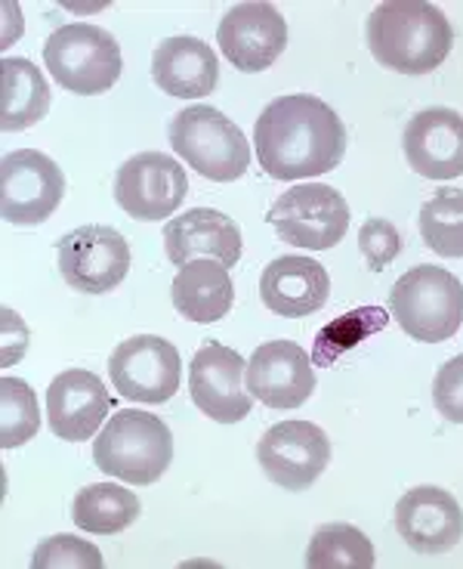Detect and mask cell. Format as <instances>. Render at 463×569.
<instances>
[{"label": "cell", "mask_w": 463, "mask_h": 569, "mask_svg": "<svg viewBox=\"0 0 463 569\" xmlns=\"http://www.w3.org/2000/svg\"><path fill=\"white\" fill-rule=\"evenodd\" d=\"M164 248L173 267H185L198 257L220 260L225 270H232L241 260V229L232 217L213 208H195L173 217L164 229Z\"/></svg>", "instance_id": "d6986e66"}, {"label": "cell", "mask_w": 463, "mask_h": 569, "mask_svg": "<svg viewBox=\"0 0 463 569\" xmlns=\"http://www.w3.org/2000/svg\"><path fill=\"white\" fill-rule=\"evenodd\" d=\"M405 158L411 171L426 180H457L463 177V114L454 109H423L407 121Z\"/></svg>", "instance_id": "ac0fdd59"}, {"label": "cell", "mask_w": 463, "mask_h": 569, "mask_svg": "<svg viewBox=\"0 0 463 569\" xmlns=\"http://www.w3.org/2000/svg\"><path fill=\"white\" fill-rule=\"evenodd\" d=\"M93 458L102 473L121 483L152 486L173 461V433L158 415L121 409L97 433Z\"/></svg>", "instance_id": "3957f363"}, {"label": "cell", "mask_w": 463, "mask_h": 569, "mask_svg": "<svg viewBox=\"0 0 463 569\" xmlns=\"http://www.w3.org/2000/svg\"><path fill=\"white\" fill-rule=\"evenodd\" d=\"M395 529L411 551L445 555L463 539V511L445 489L414 486L395 505Z\"/></svg>", "instance_id": "2e32d148"}, {"label": "cell", "mask_w": 463, "mask_h": 569, "mask_svg": "<svg viewBox=\"0 0 463 569\" xmlns=\"http://www.w3.org/2000/svg\"><path fill=\"white\" fill-rule=\"evenodd\" d=\"M140 498L130 489L118 483H93L84 486L74 505H71V520L81 532H93V536H114L124 532L127 527L137 523L140 517Z\"/></svg>", "instance_id": "cb8c5ba5"}, {"label": "cell", "mask_w": 463, "mask_h": 569, "mask_svg": "<svg viewBox=\"0 0 463 569\" xmlns=\"http://www.w3.org/2000/svg\"><path fill=\"white\" fill-rule=\"evenodd\" d=\"M102 555L93 541L78 536H53L34 548L31 567L34 569H102Z\"/></svg>", "instance_id": "f1b7e54d"}, {"label": "cell", "mask_w": 463, "mask_h": 569, "mask_svg": "<svg viewBox=\"0 0 463 569\" xmlns=\"http://www.w3.org/2000/svg\"><path fill=\"white\" fill-rule=\"evenodd\" d=\"M390 310L407 338L442 343L463 326V284L442 267H414L390 291Z\"/></svg>", "instance_id": "5b68a950"}, {"label": "cell", "mask_w": 463, "mask_h": 569, "mask_svg": "<svg viewBox=\"0 0 463 569\" xmlns=\"http://www.w3.org/2000/svg\"><path fill=\"white\" fill-rule=\"evenodd\" d=\"M359 251L365 254L368 270H386L395 257H399V251H402V236H399V229L390 220L374 217L359 232Z\"/></svg>", "instance_id": "f546056e"}, {"label": "cell", "mask_w": 463, "mask_h": 569, "mask_svg": "<svg viewBox=\"0 0 463 569\" xmlns=\"http://www.w3.org/2000/svg\"><path fill=\"white\" fill-rule=\"evenodd\" d=\"M112 409L102 378L87 369H69L47 387V425L66 442L93 440Z\"/></svg>", "instance_id": "e0dca14e"}, {"label": "cell", "mask_w": 463, "mask_h": 569, "mask_svg": "<svg viewBox=\"0 0 463 569\" xmlns=\"http://www.w3.org/2000/svg\"><path fill=\"white\" fill-rule=\"evenodd\" d=\"M374 563V545L352 523H324L309 541V569H371Z\"/></svg>", "instance_id": "d4e9b609"}, {"label": "cell", "mask_w": 463, "mask_h": 569, "mask_svg": "<svg viewBox=\"0 0 463 569\" xmlns=\"http://www.w3.org/2000/svg\"><path fill=\"white\" fill-rule=\"evenodd\" d=\"M449 16L423 0H386L368 19V47L383 69L399 74L435 71L451 53Z\"/></svg>", "instance_id": "7a4b0ae2"}, {"label": "cell", "mask_w": 463, "mask_h": 569, "mask_svg": "<svg viewBox=\"0 0 463 569\" xmlns=\"http://www.w3.org/2000/svg\"><path fill=\"white\" fill-rule=\"evenodd\" d=\"M41 430V409L31 385L22 378L0 381V446L19 449Z\"/></svg>", "instance_id": "83f0119b"}, {"label": "cell", "mask_w": 463, "mask_h": 569, "mask_svg": "<svg viewBox=\"0 0 463 569\" xmlns=\"http://www.w3.org/2000/svg\"><path fill=\"white\" fill-rule=\"evenodd\" d=\"M173 152L213 183H235L251 164V146L241 128L213 106H185L170 121Z\"/></svg>", "instance_id": "277c9868"}, {"label": "cell", "mask_w": 463, "mask_h": 569, "mask_svg": "<svg viewBox=\"0 0 463 569\" xmlns=\"http://www.w3.org/2000/svg\"><path fill=\"white\" fill-rule=\"evenodd\" d=\"M180 350L158 335H137L130 341L118 343L109 359V375L118 393L130 402L161 406L180 387Z\"/></svg>", "instance_id": "30bf717a"}, {"label": "cell", "mask_w": 463, "mask_h": 569, "mask_svg": "<svg viewBox=\"0 0 463 569\" xmlns=\"http://www.w3.org/2000/svg\"><path fill=\"white\" fill-rule=\"evenodd\" d=\"M244 359L223 343H204L192 356L189 390L201 415L217 425H239L253 409L251 390H244Z\"/></svg>", "instance_id": "4fadbf2b"}, {"label": "cell", "mask_w": 463, "mask_h": 569, "mask_svg": "<svg viewBox=\"0 0 463 569\" xmlns=\"http://www.w3.org/2000/svg\"><path fill=\"white\" fill-rule=\"evenodd\" d=\"M152 78L168 97L198 100V97H211L220 84V62L213 47H208L201 38L177 34L154 47Z\"/></svg>", "instance_id": "44dd1931"}, {"label": "cell", "mask_w": 463, "mask_h": 569, "mask_svg": "<svg viewBox=\"0 0 463 569\" xmlns=\"http://www.w3.org/2000/svg\"><path fill=\"white\" fill-rule=\"evenodd\" d=\"M260 168L281 183L309 180L334 171L346 152V128L340 114L309 93L279 97L253 124Z\"/></svg>", "instance_id": "6da1fadb"}, {"label": "cell", "mask_w": 463, "mask_h": 569, "mask_svg": "<svg viewBox=\"0 0 463 569\" xmlns=\"http://www.w3.org/2000/svg\"><path fill=\"white\" fill-rule=\"evenodd\" d=\"M57 260L62 279L81 295H109L130 272V244L112 227L71 229L57 242Z\"/></svg>", "instance_id": "9c48e42d"}, {"label": "cell", "mask_w": 463, "mask_h": 569, "mask_svg": "<svg viewBox=\"0 0 463 569\" xmlns=\"http://www.w3.org/2000/svg\"><path fill=\"white\" fill-rule=\"evenodd\" d=\"M386 322H390V316H386V310H380V307H359V310L338 316L334 322H328L319 331L315 347H312V362L322 366V369L334 366L340 356H346L359 343L368 341L371 335L383 331Z\"/></svg>", "instance_id": "484cf974"}, {"label": "cell", "mask_w": 463, "mask_h": 569, "mask_svg": "<svg viewBox=\"0 0 463 569\" xmlns=\"http://www.w3.org/2000/svg\"><path fill=\"white\" fill-rule=\"evenodd\" d=\"M43 66L59 87L81 97H99L121 78V47L105 29L90 22H71L43 43Z\"/></svg>", "instance_id": "8992f818"}, {"label": "cell", "mask_w": 463, "mask_h": 569, "mask_svg": "<svg viewBox=\"0 0 463 569\" xmlns=\"http://www.w3.org/2000/svg\"><path fill=\"white\" fill-rule=\"evenodd\" d=\"M66 199V173L38 149H16L0 161V211L13 227H41Z\"/></svg>", "instance_id": "ba28073f"}, {"label": "cell", "mask_w": 463, "mask_h": 569, "mask_svg": "<svg viewBox=\"0 0 463 569\" xmlns=\"http://www.w3.org/2000/svg\"><path fill=\"white\" fill-rule=\"evenodd\" d=\"M256 461L272 483L291 492H303L328 468L331 440L312 421H281L263 433L256 446Z\"/></svg>", "instance_id": "7c38bea8"}, {"label": "cell", "mask_w": 463, "mask_h": 569, "mask_svg": "<svg viewBox=\"0 0 463 569\" xmlns=\"http://www.w3.org/2000/svg\"><path fill=\"white\" fill-rule=\"evenodd\" d=\"M248 390L266 409H300L315 393V369L309 353L294 341H269L248 362Z\"/></svg>", "instance_id": "5bb4252c"}, {"label": "cell", "mask_w": 463, "mask_h": 569, "mask_svg": "<svg viewBox=\"0 0 463 569\" xmlns=\"http://www.w3.org/2000/svg\"><path fill=\"white\" fill-rule=\"evenodd\" d=\"M266 220L281 242L306 251H328L343 242L350 229V204L334 186H291L275 199Z\"/></svg>", "instance_id": "52a82bcc"}, {"label": "cell", "mask_w": 463, "mask_h": 569, "mask_svg": "<svg viewBox=\"0 0 463 569\" xmlns=\"http://www.w3.org/2000/svg\"><path fill=\"white\" fill-rule=\"evenodd\" d=\"M423 244L439 257H463V189H439L421 208Z\"/></svg>", "instance_id": "4316f807"}, {"label": "cell", "mask_w": 463, "mask_h": 569, "mask_svg": "<svg viewBox=\"0 0 463 569\" xmlns=\"http://www.w3.org/2000/svg\"><path fill=\"white\" fill-rule=\"evenodd\" d=\"M50 112V84L29 59L7 57L0 62V128L29 130Z\"/></svg>", "instance_id": "603a6c76"}, {"label": "cell", "mask_w": 463, "mask_h": 569, "mask_svg": "<svg viewBox=\"0 0 463 569\" xmlns=\"http://www.w3.org/2000/svg\"><path fill=\"white\" fill-rule=\"evenodd\" d=\"M433 402L451 425H463V353L439 369L433 381Z\"/></svg>", "instance_id": "4dcf8cb0"}, {"label": "cell", "mask_w": 463, "mask_h": 569, "mask_svg": "<svg viewBox=\"0 0 463 569\" xmlns=\"http://www.w3.org/2000/svg\"><path fill=\"white\" fill-rule=\"evenodd\" d=\"M217 41L239 71H266L288 47V22L272 3H239L223 16Z\"/></svg>", "instance_id": "9a60e30c"}, {"label": "cell", "mask_w": 463, "mask_h": 569, "mask_svg": "<svg viewBox=\"0 0 463 569\" xmlns=\"http://www.w3.org/2000/svg\"><path fill=\"white\" fill-rule=\"evenodd\" d=\"M189 192V177L183 164L164 152H140L127 158L114 177V199L121 211L133 220H168L180 211Z\"/></svg>", "instance_id": "8fae6325"}, {"label": "cell", "mask_w": 463, "mask_h": 569, "mask_svg": "<svg viewBox=\"0 0 463 569\" xmlns=\"http://www.w3.org/2000/svg\"><path fill=\"white\" fill-rule=\"evenodd\" d=\"M331 295V276L312 257H275L263 270L260 298L284 319H303L322 310Z\"/></svg>", "instance_id": "ffe728a7"}, {"label": "cell", "mask_w": 463, "mask_h": 569, "mask_svg": "<svg viewBox=\"0 0 463 569\" xmlns=\"http://www.w3.org/2000/svg\"><path fill=\"white\" fill-rule=\"evenodd\" d=\"M170 298L183 319L198 322V326H211L232 310L235 284L220 260L198 257L192 263L180 267L173 288H170Z\"/></svg>", "instance_id": "7402d4cb"}]
</instances>
